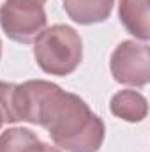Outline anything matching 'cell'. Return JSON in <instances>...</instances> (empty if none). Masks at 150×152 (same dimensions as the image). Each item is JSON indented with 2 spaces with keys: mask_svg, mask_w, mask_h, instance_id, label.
Returning a JSON list of instances; mask_svg holds the SVG:
<instances>
[{
  "mask_svg": "<svg viewBox=\"0 0 150 152\" xmlns=\"http://www.w3.org/2000/svg\"><path fill=\"white\" fill-rule=\"evenodd\" d=\"M32 124L44 127L53 143L66 152H97L106 134L103 118L79 96L46 80L36 94Z\"/></svg>",
  "mask_w": 150,
  "mask_h": 152,
  "instance_id": "obj_1",
  "label": "cell"
},
{
  "mask_svg": "<svg viewBox=\"0 0 150 152\" xmlns=\"http://www.w3.org/2000/svg\"><path fill=\"white\" fill-rule=\"evenodd\" d=\"M37 66L51 76H69L83 58V41L69 25H51L34 42Z\"/></svg>",
  "mask_w": 150,
  "mask_h": 152,
  "instance_id": "obj_2",
  "label": "cell"
},
{
  "mask_svg": "<svg viewBox=\"0 0 150 152\" xmlns=\"http://www.w3.org/2000/svg\"><path fill=\"white\" fill-rule=\"evenodd\" d=\"M48 25L44 4L39 0H5L0 5V27L9 39L32 44Z\"/></svg>",
  "mask_w": 150,
  "mask_h": 152,
  "instance_id": "obj_3",
  "label": "cell"
},
{
  "mask_svg": "<svg viewBox=\"0 0 150 152\" xmlns=\"http://www.w3.org/2000/svg\"><path fill=\"white\" fill-rule=\"evenodd\" d=\"M110 71L115 81L141 88L150 81V48L145 42L122 41L111 53Z\"/></svg>",
  "mask_w": 150,
  "mask_h": 152,
  "instance_id": "obj_4",
  "label": "cell"
},
{
  "mask_svg": "<svg viewBox=\"0 0 150 152\" xmlns=\"http://www.w3.org/2000/svg\"><path fill=\"white\" fill-rule=\"evenodd\" d=\"M118 18L124 28L138 41L147 42L150 39L149 0H120Z\"/></svg>",
  "mask_w": 150,
  "mask_h": 152,
  "instance_id": "obj_5",
  "label": "cell"
},
{
  "mask_svg": "<svg viewBox=\"0 0 150 152\" xmlns=\"http://www.w3.org/2000/svg\"><path fill=\"white\" fill-rule=\"evenodd\" d=\"M67 16L79 25L103 23L111 16L115 0H62Z\"/></svg>",
  "mask_w": 150,
  "mask_h": 152,
  "instance_id": "obj_6",
  "label": "cell"
},
{
  "mask_svg": "<svg viewBox=\"0 0 150 152\" xmlns=\"http://www.w3.org/2000/svg\"><path fill=\"white\" fill-rule=\"evenodd\" d=\"M110 110L115 117L125 122L136 124L147 118L149 101L141 92L125 88V90H118L117 94H113L111 101H110Z\"/></svg>",
  "mask_w": 150,
  "mask_h": 152,
  "instance_id": "obj_7",
  "label": "cell"
},
{
  "mask_svg": "<svg viewBox=\"0 0 150 152\" xmlns=\"http://www.w3.org/2000/svg\"><path fill=\"white\" fill-rule=\"evenodd\" d=\"M0 152H62L44 143L37 134L25 127H9L0 134Z\"/></svg>",
  "mask_w": 150,
  "mask_h": 152,
  "instance_id": "obj_8",
  "label": "cell"
},
{
  "mask_svg": "<svg viewBox=\"0 0 150 152\" xmlns=\"http://www.w3.org/2000/svg\"><path fill=\"white\" fill-rule=\"evenodd\" d=\"M14 90H16V83L0 81V113L4 117V122L7 124L20 122L14 104Z\"/></svg>",
  "mask_w": 150,
  "mask_h": 152,
  "instance_id": "obj_9",
  "label": "cell"
},
{
  "mask_svg": "<svg viewBox=\"0 0 150 152\" xmlns=\"http://www.w3.org/2000/svg\"><path fill=\"white\" fill-rule=\"evenodd\" d=\"M2 124H4V117H2V113H0V127H2Z\"/></svg>",
  "mask_w": 150,
  "mask_h": 152,
  "instance_id": "obj_10",
  "label": "cell"
},
{
  "mask_svg": "<svg viewBox=\"0 0 150 152\" xmlns=\"http://www.w3.org/2000/svg\"><path fill=\"white\" fill-rule=\"evenodd\" d=\"M0 57H2V41H0Z\"/></svg>",
  "mask_w": 150,
  "mask_h": 152,
  "instance_id": "obj_11",
  "label": "cell"
},
{
  "mask_svg": "<svg viewBox=\"0 0 150 152\" xmlns=\"http://www.w3.org/2000/svg\"><path fill=\"white\" fill-rule=\"evenodd\" d=\"M39 2H41V4H44V2H46V0H39Z\"/></svg>",
  "mask_w": 150,
  "mask_h": 152,
  "instance_id": "obj_12",
  "label": "cell"
}]
</instances>
